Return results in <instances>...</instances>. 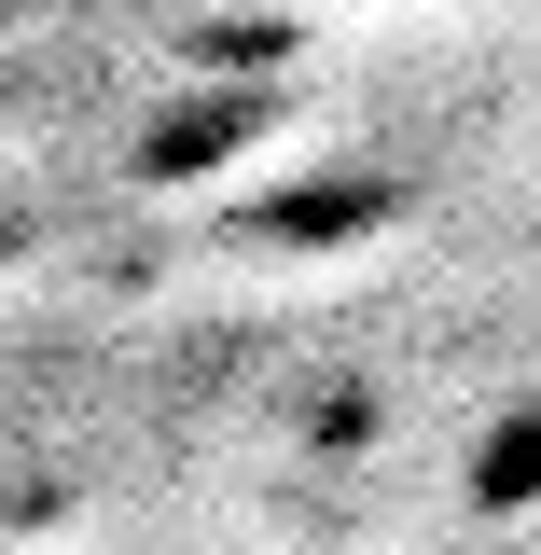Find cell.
<instances>
[]
</instances>
